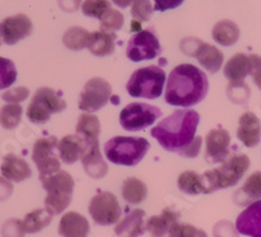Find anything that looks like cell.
<instances>
[{
    "label": "cell",
    "mask_w": 261,
    "mask_h": 237,
    "mask_svg": "<svg viewBox=\"0 0 261 237\" xmlns=\"http://www.w3.org/2000/svg\"><path fill=\"white\" fill-rule=\"evenodd\" d=\"M209 81L206 74L192 64H180L167 77L165 99L176 107H192L206 97Z\"/></svg>",
    "instance_id": "6da1fadb"
},
{
    "label": "cell",
    "mask_w": 261,
    "mask_h": 237,
    "mask_svg": "<svg viewBox=\"0 0 261 237\" xmlns=\"http://www.w3.org/2000/svg\"><path fill=\"white\" fill-rule=\"evenodd\" d=\"M200 115L193 110H176L151 128L150 136L167 152L183 154L196 137Z\"/></svg>",
    "instance_id": "7a4b0ae2"
},
{
    "label": "cell",
    "mask_w": 261,
    "mask_h": 237,
    "mask_svg": "<svg viewBox=\"0 0 261 237\" xmlns=\"http://www.w3.org/2000/svg\"><path fill=\"white\" fill-rule=\"evenodd\" d=\"M148 139L141 137L116 136L103 146L105 155L111 163L134 167L139 164L149 150Z\"/></svg>",
    "instance_id": "3957f363"
},
{
    "label": "cell",
    "mask_w": 261,
    "mask_h": 237,
    "mask_svg": "<svg viewBox=\"0 0 261 237\" xmlns=\"http://www.w3.org/2000/svg\"><path fill=\"white\" fill-rule=\"evenodd\" d=\"M42 187L47 192L45 198L46 210L50 211L53 215L63 213L68 208L72 201L74 181L68 172L59 171L48 173V175H39Z\"/></svg>",
    "instance_id": "277c9868"
},
{
    "label": "cell",
    "mask_w": 261,
    "mask_h": 237,
    "mask_svg": "<svg viewBox=\"0 0 261 237\" xmlns=\"http://www.w3.org/2000/svg\"><path fill=\"white\" fill-rule=\"evenodd\" d=\"M249 158L244 154L234 155L222 162V166L202 173L206 184V192L213 193L223 188L234 187L239 183L247 169L249 168Z\"/></svg>",
    "instance_id": "5b68a950"
},
{
    "label": "cell",
    "mask_w": 261,
    "mask_h": 237,
    "mask_svg": "<svg viewBox=\"0 0 261 237\" xmlns=\"http://www.w3.org/2000/svg\"><path fill=\"white\" fill-rule=\"evenodd\" d=\"M166 73L157 66L140 68L132 73L127 82V92L134 98L157 99L162 95Z\"/></svg>",
    "instance_id": "8992f818"
},
{
    "label": "cell",
    "mask_w": 261,
    "mask_h": 237,
    "mask_svg": "<svg viewBox=\"0 0 261 237\" xmlns=\"http://www.w3.org/2000/svg\"><path fill=\"white\" fill-rule=\"evenodd\" d=\"M67 103L60 93L51 87H39L33 97L27 110V116L33 124H45L54 113L65 110Z\"/></svg>",
    "instance_id": "52a82bcc"
},
{
    "label": "cell",
    "mask_w": 261,
    "mask_h": 237,
    "mask_svg": "<svg viewBox=\"0 0 261 237\" xmlns=\"http://www.w3.org/2000/svg\"><path fill=\"white\" fill-rule=\"evenodd\" d=\"M161 113L162 112L158 107L135 102V103L127 104L123 108L119 115V122L125 131L136 132L154 124Z\"/></svg>",
    "instance_id": "ba28073f"
},
{
    "label": "cell",
    "mask_w": 261,
    "mask_h": 237,
    "mask_svg": "<svg viewBox=\"0 0 261 237\" xmlns=\"http://www.w3.org/2000/svg\"><path fill=\"white\" fill-rule=\"evenodd\" d=\"M111 99V85L106 80L95 77L84 86L80 94L79 108L84 112H95L106 106Z\"/></svg>",
    "instance_id": "9c48e42d"
},
{
    "label": "cell",
    "mask_w": 261,
    "mask_h": 237,
    "mask_svg": "<svg viewBox=\"0 0 261 237\" xmlns=\"http://www.w3.org/2000/svg\"><path fill=\"white\" fill-rule=\"evenodd\" d=\"M89 213L92 219L97 224L110 225L119 222L122 209L113 193L102 192L92 198L89 204Z\"/></svg>",
    "instance_id": "30bf717a"
},
{
    "label": "cell",
    "mask_w": 261,
    "mask_h": 237,
    "mask_svg": "<svg viewBox=\"0 0 261 237\" xmlns=\"http://www.w3.org/2000/svg\"><path fill=\"white\" fill-rule=\"evenodd\" d=\"M160 53V41L150 30H140L128 42L127 57L130 62L137 63L154 59Z\"/></svg>",
    "instance_id": "8fae6325"
},
{
    "label": "cell",
    "mask_w": 261,
    "mask_h": 237,
    "mask_svg": "<svg viewBox=\"0 0 261 237\" xmlns=\"http://www.w3.org/2000/svg\"><path fill=\"white\" fill-rule=\"evenodd\" d=\"M58 139L57 137H45L38 139L33 146L32 159L36 163L39 175H48L60 169V162L58 159Z\"/></svg>",
    "instance_id": "7c38bea8"
},
{
    "label": "cell",
    "mask_w": 261,
    "mask_h": 237,
    "mask_svg": "<svg viewBox=\"0 0 261 237\" xmlns=\"http://www.w3.org/2000/svg\"><path fill=\"white\" fill-rule=\"evenodd\" d=\"M33 24L30 18L25 15H16L4 18L0 22V38L6 45H16L21 39L32 34Z\"/></svg>",
    "instance_id": "4fadbf2b"
},
{
    "label": "cell",
    "mask_w": 261,
    "mask_h": 237,
    "mask_svg": "<svg viewBox=\"0 0 261 237\" xmlns=\"http://www.w3.org/2000/svg\"><path fill=\"white\" fill-rule=\"evenodd\" d=\"M230 133L226 129H212L205 137V159L211 163H222L230 153Z\"/></svg>",
    "instance_id": "5bb4252c"
},
{
    "label": "cell",
    "mask_w": 261,
    "mask_h": 237,
    "mask_svg": "<svg viewBox=\"0 0 261 237\" xmlns=\"http://www.w3.org/2000/svg\"><path fill=\"white\" fill-rule=\"evenodd\" d=\"M235 227L244 236L261 237V199L252 202L239 214Z\"/></svg>",
    "instance_id": "9a60e30c"
},
{
    "label": "cell",
    "mask_w": 261,
    "mask_h": 237,
    "mask_svg": "<svg viewBox=\"0 0 261 237\" xmlns=\"http://www.w3.org/2000/svg\"><path fill=\"white\" fill-rule=\"evenodd\" d=\"M89 143L85 139L81 138L79 134H68L64 136L59 142H58V153H59V159H62L63 163L73 164L81 159L86 149L89 147Z\"/></svg>",
    "instance_id": "2e32d148"
},
{
    "label": "cell",
    "mask_w": 261,
    "mask_h": 237,
    "mask_svg": "<svg viewBox=\"0 0 261 237\" xmlns=\"http://www.w3.org/2000/svg\"><path fill=\"white\" fill-rule=\"evenodd\" d=\"M238 138L247 147H255L261 139V123L253 112H244L239 117Z\"/></svg>",
    "instance_id": "e0dca14e"
},
{
    "label": "cell",
    "mask_w": 261,
    "mask_h": 237,
    "mask_svg": "<svg viewBox=\"0 0 261 237\" xmlns=\"http://www.w3.org/2000/svg\"><path fill=\"white\" fill-rule=\"evenodd\" d=\"M195 50L190 52V56L196 57L200 63V66L204 67L209 73H217L223 66V53L214 46L205 43V42H197Z\"/></svg>",
    "instance_id": "ac0fdd59"
},
{
    "label": "cell",
    "mask_w": 261,
    "mask_h": 237,
    "mask_svg": "<svg viewBox=\"0 0 261 237\" xmlns=\"http://www.w3.org/2000/svg\"><path fill=\"white\" fill-rule=\"evenodd\" d=\"M89 232V222L81 214L69 211L60 219L59 234L62 237H88Z\"/></svg>",
    "instance_id": "d6986e66"
},
{
    "label": "cell",
    "mask_w": 261,
    "mask_h": 237,
    "mask_svg": "<svg viewBox=\"0 0 261 237\" xmlns=\"http://www.w3.org/2000/svg\"><path fill=\"white\" fill-rule=\"evenodd\" d=\"M81 163H83L84 169H85L86 175L90 176L92 179H102L107 173V163L102 158L101 152H99V145L93 143L89 147L86 149L81 158Z\"/></svg>",
    "instance_id": "ffe728a7"
},
{
    "label": "cell",
    "mask_w": 261,
    "mask_h": 237,
    "mask_svg": "<svg viewBox=\"0 0 261 237\" xmlns=\"http://www.w3.org/2000/svg\"><path fill=\"white\" fill-rule=\"evenodd\" d=\"M0 171H2V176L4 179L15 181V183H21L32 176V169H30L29 164L24 159L13 154L4 157Z\"/></svg>",
    "instance_id": "44dd1931"
},
{
    "label": "cell",
    "mask_w": 261,
    "mask_h": 237,
    "mask_svg": "<svg viewBox=\"0 0 261 237\" xmlns=\"http://www.w3.org/2000/svg\"><path fill=\"white\" fill-rule=\"evenodd\" d=\"M145 211L136 209L116 224L115 234L118 237H139L145 231Z\"/></svg>",
    "instance_id": "7402d4cb"
},
{
    "label": "cell",
    "mask_w": 261,
    "mask_h": 237,
    "mask_svg": "<svg viewBox=\"0 0 261 237\" xmlns=\"http://www.w3.org/2000/svg\"><path fill=\"white\" fill-rule=\"evenodd\" d=\"M116 36L114 33H107L103 30L93 32L89 34V41L86 48L95 56H109L115 50Z\"/></svg>",
    "instance_id": "603a6c76"
},
{
    "label": "cell",
    "mask_w": 261,
    "mask_h": 237,
    "mask_svg": "<svg viewBox=\"0 0 261 237\" xmlns=\"http://www.w3.org/2000/svg\"><path fill=\"white\" fill-rule=\"evenodd\" d=\"M249 68H251L249 55H246V53H237V55H234L225 64L223 74L231 82H239V81H243L248 76Z\"/></svg>",
    "instance_id": "cb8c5ba5"
},
{
    "label": "cell",
    "mask_w": 261,
    "mask_h": 237,
    "mask_svg": "<svg viewBox=\"0 0 261 237\" xmlns=\"http://www.w3.org/2000/svg\"><path fill=\"white\" fill-rule=\"evenodd\" d=\"M179 214L175 211L170 210V209H165L162 214L151 217L150 219L146 222L145 228L148 229L149 233L153 237H165L171 228V225L174 223L178 222Z\"/></svg>",
    "instance_id": "d4e9b609"
},
{
    "label": "cell",
    "mask_w": 261,
    "mask_h": 237,
    "mask_svg": "<svg viewBox=\"0 0 261 237\" xmlns=\"http://www.w3.org/2000/svg\"><path fill=\"white\" fill-rule=\"evenodd\" d=\"M212 37L214 41L221 46H232L235 45L241 37V30L234 21L222 20L218 21L212 30Z\"/></svg>",
    "instance_id": "484cf974"
},
{
    "label": "cell",
    "mask_w": 261,
    "mask_h": 237,
    "mask_svg": "<svg viewBox=\"0 0 261 237\" xmlns=\"http://www.w3.org/2000/svg\"><path fill=\"white\" fill-rule=\"evenodd\" d=\"M76 134L84 138L89 145L98 142V137L101 134V123L97 116L85 112L79 117L76 125Z\"/></svg>",
    "instance_id": "4316f807"
},
{
    "label": "cell",
    "mask_w": 261,
    "mask_h": 237,
    "mask_svg": "<svg viewBox=\"0 0 261 237\" xmlns=\"http://www.w3.org/2000/svg\"><path fill=\"white\" fill-rule=\"evenodd\" d=\"M178 187L181 192L187 193L190 196L202 194V193L208 194L204 175H200L197 172L186 171L180 173L178 177Z\"/></svg>",
    "instance_id": "83f0119b"
},
{
    "label": "cell",
    "mask_w": 261,
    "mask_h": 237,
    "mask_svg": "<svg viewBox=\"0 0 261 237\" xmlns=\"http://www.w3.org/2000/svg\"><path fill=\"white\" fill-rule=\"evenodd\" d=\"M53 217V214L46 209H38L28 214L21 222V225L25 233H37L50 224Z\"/></svg>",
    "instance_id": "f1b7e54d"
},
{
    "label": "cell",
    "mask_w": 261,
    "mask_h": 237,
    "mask_svg": "<svg viewBox=\"0 0 261 237\" xmlns=\"http://www.w3.org/2000/svg\"><path fill=\"white\" fill-rule=\"evenodd\" d=\"M123 198L130 204H139L145 201L148 196V188L143 181L136 177H129L123 183Z\"/></svg>",
    "instance_id": "f546056e"
},
{
    "label": "cell",
    "mask_w": 261,
    "mask_h": 237,
    "mask_svg": "<svg viewBox=\"0 0 261 237\" xmlns=\"http://www.w3.org/2000/svg\"><path fill=\"white\" fill-rule=\"evenodd\" d=\"M89 32H86L83 27H71L63 36V43L67 48L72 51H81L86 48L89 41Z\"/></svg>",
    "instance_id": "4dcf8cb0"
},
{
    "label": "cell",
    "mask_w": 261,
    "mask_h": 237,
    "mask_svg": "<svg viewBox=\"0 0 261 237\" xmlns=\"http://www.w3.org/2000/svg\"><path fill=\"white\" fill-rule=\"evenodd\" d=\"M22 117V107L20 104L8 103L0 110V125L4 129H15Z\"/></svg>",
    "instance_id": "1f68e13d"
},
{
    "label": "cell",
    "mask_w": 261,
    "mask_h": 237,
    "mask_svg": "<svg viewBox=\"0 0 261 237\" xmlns=\"http://www.w3.org/2000/svg\"><path fill=\"white\" fill-rule=\"evenodd\" d=\"M83 13L88 17H94L101 20L111 9V3L109 0H85L81 6Z\"/></svg>",
    "instance_id": "d6a6232c"
},
{
    "label": "cell",
    "mask_w": 261,
    "mask_h": 237,
    "mask_svg": "<svg viewBox=\"0 0 261 237\" xmlns=\"http://www.w3.org/2000/svg\"><path fill=\"white\" fill-rule=\"evenodd\" d=\"M17 80V71L12 60L0 57V90L8 89Z\"/></svg>",
    "instance_id": "836d02e7"
},
{
    "label": "cell",
    "mask_w": 261,
    "mask_h": 237,
    "mask_svg": "<svg viewBox=\"0 0 261 237\" xmlns=\"http://www.w3.org/2000/svg\"><path fill=\"white\" fill-rule=\"evenodd\" d=\"M242 194L249 201H257L261 198V171L253 172L246 180L241 189Z\"/></svg>",
    "instance_id": "e575fe53"
},
{
    "label": "cell",
    "mask_w": 261,
    "mask_h": 237,
    "mask_svg": "<svg viewBox=\"0 0 261 237\" xmlns=\"http://www.w3.org/2000/svg\"><path fill=\"white\" fill-rule=\"evenodd\" d=\"M123 24H124V16L116 9L111 8L101 18V30L107 32V33H114L116 30L122 29Z\"/></svg>",
    "instance_id": "d590c367"
},
{
    "label": "cell",
    "mask_w": 261,
    "mask_h": 237,
    "mask_svg": "<svg viewBox=\"0 0 261 237\" xmlns=\"http://www.w3.org/2000/svg\"><path fill=\"white\" fill-rule=\"evenodd\" d=\"M154 8L151 7L150 0H134L132 2V8H130V13L134 16V18L139 22H145L149 21V18L153 15Z\"/></svg>",
    "instance_id": "8d00e7d4"
},
{
    "label": "cell",
    "mask_w": 261,
    "mask_h": 237,
    "mask_svg": "<svg viewBox=\"0 0 261 237\" xmlns=\"http://www.w3.org/2000/svg\"><path fill=\"white\" fill-rule=\"evenodd\" d=\"M29 89L24 87V86H18V87H13V89H9L8 92L4 93L2 95V99L7 103L20 104L21 102H24L29 97Z\"/></svg>",
    "instance_id": "74e56055"
},
{
    "label": "cell",
    "mask_w": 261,
    "mask_h": 237,
    "mask_svg": "<svg viewBox=\"0 0 261 237\" xmlns=\"http://www.w3.org/2000/svg\"><path fill=\"white\" fill-rule=\"evenodd\" d=\"M3 237H24V229L21 225L20 220H8L6 224L3 225Z\"/></svg>",
    "instance_id": "f35d334b"
},
{
    "label": "cell",
    "mask_w": 261,
    "mask_h": 237,
    "mask_svg": "<svg viewBox=\"0 0 261 237\" xmlns=\"http://www.w3.org/2000/svg\"><path fill=\"white\" fill-rule=\"evenodd\" d=\"M249 60H251L249 74H251L255 85L261 90V56L260 55H249Z\"/></svg>",
    "instance_id": "ab89813d"
},
{
    "label": "cell",
    "mask_w": 261,
    "mask_h": 237,
    "mask_svg": "<svg viewBox=\"0 0 261 237\" xmlns=\"http://www.w3.org/2000/svg\"><path fill=\"white\" fill-rule=\"evenodd\" d=\"M184 0H154V11L158 12H165L169 9L178 8Z\"/></svg>",
    "instance_id": "60d3db41"
},
{
    "label": "cell",
    "mask_w": 261,
    "mask_h": 237,
    "mask_svg": "<svg viewBox=\"0 0 261 237\" xmlns=\"http://www.w3.org/2000/svg\"><path fill=\"white\" fill-rule=\"evenodd\" d=\"M202 145V138L200 136H196L195 139H193V142L191 143L190 147L186 150V152L181 154V157L184 158H196L199 155L200 153V149H201Z\"/></svg>",
    "instance_id": "b9f144b4"
},
{
    "label": "cell",
    "mask_w": 261,
    "mask_h": 237,
    "mask_svg": "<svg viewBox=\"0 0 261 237\" xmlns=\"http://www.w3.org/2000/svg\"><path fill=\"white\" fill-rule=\"evenodd\" d=\"M12 184L9 183L7 179L0 177V201H4V199L8 198L12 193Z\"/></svg>",
    "instance_id": "7bdbcfd3"
},
{
    "label": "cell",
    "mask_w": 261,
    "mask_h": 237,
    "mask_svg": "<svg viewBox=\"0 0 261 237\" xmlns=\"http://www.w3.org/2000/svg\"><path fill=\"white\" fill-rule=\"evenodd\" d=\"M60 7H62L64 11H68V12H72V11H76L80 6L81 0H59Z\"/></svg>",
    "instance_id": "ee69618b"
},
{
    "label": "cell",
    "mask_w": 261,
    "mask_h": 237,
    "mask_svg": "<svg viewBox=\"0 0 261 237\" xmlns=\"http://www.w3.org/2000/svg\"><path fill=\"white\" fill-rule=\"evenodd\" d=\"M115 6L120 7V8H127V7H129L130 4H132V2L134 0H111Z\"/></svg>",
    "instance_id": "f6af8a7d"
},
{
    "label": "cell",
    "mask_w": 261,
    "mask_h": 237,
    "mask_svg": "<svg viewBox=\"0 0 261 237\" xmlns=\"http://www.w3.org/2000/svg\"><path fill=\"white\" fill-rule=\"evenodd\" d=\"M0 43H2V39H0Z\"/></svg>",
    "instance_id": "bcb514c9"
}]
</instances>
